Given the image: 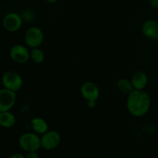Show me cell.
<instances>
[{
    "label": "cell",
    "mask_w": 158,
    "mask_h": 158,
    "mask_svg": "<svg viewBox=\"0 0 158 158\" xmlns=\"http://www.w3.org/2000/svg\"><path fill=\"white\" fill-rule=\"evenodd\" d=\"M151 106V98L144 90L134 89L126 99V108L133 117H142L149 112Z\"/></svg>",
    "instance_id": "6da1fadb"
},
{
    "label": "cell",
    "mask_w": 158,
    "mask_h": 158,
    "mask_svg": "<svg viewBox=\"0 0 158 158\" xmlns=\"http://www.w3.org/2000/svg\"><path fill=\"white\" fill-rule=\"evenodd\" d=\"M19 145L26 152L38 151L41 148L40 137L34 132L24 133L19 138Z\"/></svg>",
    "instance_id": "7a4b0ae2"
},
{
    "label": "cell",
    "mask_w": 158,
    "mask_h": 158,
    "mask_svg": "<svg viewBox=\"0 0 158 158\" xmlns=\"http://www.w3.org/2000/svg\"><path fill=\"white\" fill-rule=\"evenodd\" d=\"M2 83L4 88L16 93L23 86V80L17 72L9 70L4 73L2 77Z\"/></svg>",
    "instance_id": "3957f363"
},
{
    "label": "cell",
    "mask_w": 158,
    "mask_h": 158,
    "mask_svg": "<svg viewBox=\"0 0 158 158\" xmlns=\"http://www.w3.org/2000/svg\"><path fill=\"white\" fill-rule=\"evenodd\" d=\"M44 39L43 32L40 28L32 26L25 32L24 40L28 48H39L42 45Z\"/></svg>",
    "instance_id": "277c9868"
},
{
    "label": "cell",
    "mask_w": 158,
    "mask_h": 158,
    "mask_svg": "<svg viewBox=\"0 0 158 158\" xmlns=\"http://www.w3.org/2000/svg\"><path fill=\"white\" fill-rule=\"evenodd\" d=\"M61 141L60 134L56 131H47L40 137L41 148L46 151L56 149Z\"/></svg>",
    "instance_id": "5b68a950"
},
{
    "label": "cell",
    "mask_w": 158,
    "mask_h": 158,
    "mask_svg": "<svg viewBox=\"0 0 158 158\" xmlns=\"http://www.w3.org/2000/svg\"><path fill=\"white\" fill-rule=\"evenodd\" d=\"M30 51L28 47L22 44H15L12 46L9 51V56L12 61L19 64H23L29 61Z\"/></svg>",
    "instance_id": "8992f818"
},
{
    "label": "cell",
    "mask_w": 158,
    "mask_h": 158,
    "mask_svg": "<svg viewBox=\"0 0 158 158\" xmlns=\"http://www.w3.org/2000/svg\"><path fill=\"white\" fill-rule=\"evenodd\" d=\"M23 25V19L20 14L9 12L6 14L2 20L3 28L9 32H17Z\"/></svg>",
    "instance_id": "52a82bcc"
},
{
    "label": "cell",
    "mask_w": 158,
    "mask_h": 158,
    "mask_svg": "<svg viewBox=\"0 0 158 158\" xmlns=\"http://www.w3.org/2000/svg\"><path fill=\"white\" fill-rule=\"evenodd\" d=\"M16 101V93L2 88L0 89V113L9 111Z\"/></svg>",
    "instance_id": "ba28073f"
},
{
    "label": "cell",
    "mask_w": 158,
    "mask_h": 158,
    "mask_svg": "<svg viewBox=\"0 0 158 158\" xmlns=\"http://www.w3.org/2000/svg\"><path fill=\"white\" fill-rule=\"evenodd\" d=\"M81 94L87 102H96L100 95V91L95 83L88 81L81 85Z\"/></svg>",
    "instance_id": "9c48e42d"
},
{
    "label": "cell",
    "mask_w": 158,
    "mask_h": 158,
    "mask_svg": "<svg viewBox=\"0 0 158 158\" xmlns=\"http://www.w3.org/2000/svg\"><path fill=\"white\" fill-rule=\"evenodd\" d=\"M141 31L145 37L155 40L158 35V21L155 19L146 20L141 26Z\"/></svg>",
    "instance_id": "30bf717a"
},
{
    "label": "cell",
    "mask_w": 158,
    "mask_h": 158,
    "mask_svg": "<svg viewBox=\"0 0 158 158\" xmlns=\"http://www.w3.org/2000/svg\"><path fill=\"white\" fill-rule=\"evenodd\" d=\"M131 83L133 89L136 90H144L148 84V77L143 71H136L131 77Z\"/></svg>",
    "instance_id": "8fae6325"
},
{
    "label": "cell",
    "mask_w": 158,
    "mask_h": 158,
    "mask_svg": "<svg viewBox=\"0 0 158 158\" xmlns=\"http://www.w3.org/2000/svg\"><path fill=\"white\" fill-rule=\"evenodd\" d=\"M31 127L34 133L38 135H42L45 134L47 131H49V126L44 119L41 117H34L31 120L30 122Z\"/></svg>",
    "instance_id": "7c38bea8"
},
{
    "label": "cell",
    "mask_w": 158,
    "mask_h": 158,
    "mask_svg": "<svg viewBox=\"0 0 158 158\" xmlns=\"http://www.w3.org/2000/svg\"><path fill=\"white\" fill-rule=\"evenodd\" d=\"M16 123V118L14 114L9 111L0 113V126L3 128H11Z\"/></svg>",
    "instance_id": "4fadbf2b"
},
{
    "label": "cell",
    "mask_w": 158,
    "mask_h": 158,
    "mask_svg": "<svg viewBox=\"0 0 158 158\" xmlns=\"http://www.w3.org/2000/svg\"><path fill=\"white\" fill-rule=\"evenodd\" d=\"M116 86L122 94H125L127 96L134 90L133 85H132L131 80H128L126 78L119 79L116 82Z\"/></svg>",
    "instance_id": "5bb4252c"
},
{
    "label": "cell",
    "mask_w": 158,
    "mask_h": 158,
    "mask_svg": "<svg viewBox=\"0 0 158 158\" xmlns=\"http://www.w3.org/2000/svg\"><path fill=\"white\" fill-rule=\"evenodd\" d=\"M29 57H30V60L34 63L40 64V63H42L44 61L45 54L44 52L42 49H40V48H34V49H31Z\"/></svg>",
    "instance_id": "9a60e30c"
},
{
    "label": "cell",
    "mask_w": 158,
    "mask_h": 158,
    "mask_svg": "<svg viewBox=\"0 0 158 158\" xmlns=\"http://www.w3.org/2000/svg\"><path fill=\"white\" fill-rule=\"evenodd\" d=\"M22 19L25 22H32L35 18V13L32 9H26L23 10L21 15Z\"/></svg>",
    "instance_id": "2e32d148"
},
{
    "label": "cell",
    "mask_w": 158,
    "mask_h": 158,
    "mask_svg": "<svg viewBox=\"0 0 158 158\" xmlns=\"http://www.w3.org/2000/svg\"><path fill=\"white\" fill-rule=\"evenodd\" d=\"M25 157H26V158H40L37 151H29V152H27V154H26Z\"/></svg>",
    "instance_id": "e0dca14e"
},
{
    "label": "cell",
    "mask_w": 158,
    "mask_h": 158,
    "mask_svg": "<svg viewBox=\"0 0 158 158\" xmlns=\"http://www.w3.org/2000/svg\"><path fill=\"white\" fill-rule=\"evenodd\" d=\"M149 5L153 9L158 8V0H149Z\"/></svg>",
    "instance_id": "ac0fdd59"
},
{
    "label": "cell",
    "mask_w": 158,
    "mask_h": 158,
    "mask_svg": "<svg viewBox=\"0 0 158 158\" xmlns=\"http://www.w3.org/2000/svg\"><path fill=\"white\" fill-rule=\"evenodd\" d=\"M9 158H26V157L23 154H20V153H16V154H12Z\"/></svg>",
    "instance_id": "d6986e66"
},
{
    "label": "cell",
    "mask_w": 158,
    "mask_h": 158,
    "mask_svg": "<svg viewBox=\"0 0 158 158\" xmlns=\"http://www.w3.org/2000/svg\"><path fill=\"white\" fill-rule=\"evenodd\" d=\"M45 1L47 2L48 3H55V2H57L58 0H45Z\"/></svg>",
    "instance_id": "ffe728a7"
},
{
    "label": "cell",
    "mask_w": 158,
    "mask_h": 158,
    "mask_svg": "<svg viewBox=\"0 0 158 158\" xmlns=\"http://www.w3.org/2000/svg\"><path fill=\"white\" fill-rule=\"evenodd\" d=\"M155 40H156V43H157V44H158V35H157V36H156V38L155 39Z\"/></svg>",
    "instance_id": "44dd1931"
},
{
    "label": "cell",
    "mask_w": 158,
    "mask_h": 158,
    "mask_svg": "<svg viewBox=\"0 0 158 158\" xmlns=\"http://www.w3.org/2000/svg\"><path fill=\"white\" fill-rule=\"evenodd\" d=\"M49 158H50V157H49Z\"/></svg>",
    "instance_id": "7402d4cb"
}]
</instances>
